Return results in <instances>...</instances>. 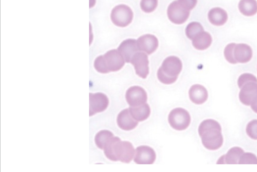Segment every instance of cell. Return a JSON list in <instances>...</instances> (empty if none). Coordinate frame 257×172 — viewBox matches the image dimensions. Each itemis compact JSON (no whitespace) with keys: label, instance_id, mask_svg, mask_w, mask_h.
<instances>
[{"label":"cell","instance_id":"603a6c76","mask_svg":"<svg viewBox=\"0 0 257 172\" xmlns=\"http://www.w3.org/2000/svg\"><path fill=\"white\" fill-rule=\"evenodd\" d=\"M113 136L112 133L107 130H103L97 133L95 137V142L97 147L103 150L106 143Z\"/></svg>","mask_w":257,"mask_h":172},{"label":"cell","instance_id":"ac0fdd59","mask_svg":"<svg viewBox=\"0 0 257 172\" xmlns=\"http://www.w3.org/2000/svg\"><path fill=\"white\" fill-rule=\"evenodd\" d=\"M244 153V150L238 147H235L230 149L226 155L220 158L217 164L238 165V162L242 155Z\"/></svg>","mask_w":257,"mask_h":172},{"label":"cell","instance_id":"3957f363","mask_svg":"<svg viewBox=\"0 0 257 172\" xmlns=\"http://www.w3.org/2000/svg\"><path fill=\"white\" fill-rule=\"evenodd\" d=\"M125 59L117 50H112L97 57L94 61L95 70L101 73L117 72L125 64Z\"/></svg>","mask_w":257,"mask_h":172},{"label":"cell","instance_id":"52a82bcc","mask_svg":"<svg viewBox=\"0 0 257 172\" xmlns=\"http://www.w3.org/2000/svg\"><path fill=\"white\" fill-rule=\"evenodd\" d=\"M168 18L176 24H182L187 21L190 15V11L182 5L178 1L172 2L168 7Z\"/></svg>","mask_w":257,"mask_h":172},{"label":"cell","instance_id":"4316f807","mask_svg":"<svg viewBox=\"0 0 257 172\" xmlns=\"http://www.w3.org/2000/svg\"><path fill=\"white\" fill-rule=\"evenodd\" d=\"M236 44H230L227 46L224 51V55L227 61L231 64H237L234 57V49Z\"/></svg>","mask_w":257,"mask_h":172},{"label":"cell","instance_id":"8992f818","mask_svg":"<svg viewBox=\"0 0 257 172\" xmlns=\"http://www.w3.org/2000/svg\"><path fill=\"white\" fill-rule=\"evenodd\" d=\"M168 121L174 130L183 131L189 126L191 117L187 110L176 108L171 111L168 117Z\"/></svg>","mask_w":257,"mask_h":172},{"label":"cell","instance_id":"83f0119b","mask_svg":"<svg viewBox=\"0 0 257 172\" xmlns=\"http://www.w3.org/2000/svg\"><path fill=\"white\" fill-rule=\"evenodd\" d=\"M251 82L257 83V79L252 74L245 73L239 77L238 84L239 88L241 89L244 85Z\"/></svg>","mask_w":257,"mask_h":172},{"label":"cell","instance_id":"ffe728a7","mask_svg":"<svg viewBox=\"0 0 257 172\" xmlns=\"http://www.w3.org/2000/svg\"><path fill=\"white\" fill-rule=\"evenodd\" d=\"M193 46L198 50H205L208 49L212 44V38L210 34L203 31L198 34L192 40Z\"/></svg>","mask_w":257,"mask_h":172},{"label":"cell","instance_id":"8fae6325","mask_svg":"<svg viewBox=\"0 0 257 172\" xmlns=\"http://www.w3.org/2000/svg\"><path fill=\"white\" fill-rule=\"evenodd\" d=\"M156 159L155 151L148 146H140L136 150L134 161L137 165H153Z\"/></svg>","mask_w":257,"mask_h":172},{"label":"cell","instance_id":"d6986e66","mask_svg":"<svg viewBox=\"0 0 257 172\" xmlns=\"http://www.w3.org/2000/svg\"><path fill=\"white\" fill-rule=\"evenodd\" d=\"M208 19L210 22L214 25H223L228 20V14L223 8L215 7L209 11Z\"/></svg>","mask_w":257,"mask_h":172},{"label":"cell","instance_id":"277c9868","mask_svg":"<svg viewBox=\"0 0 257 172\" xmlns=\"http://www.w3.org/2000/svg\"><path fill=\"white\" fill-rule=\"evenodd\" d=\"M182 68V64L179 58L175 56L168 57L158 71V78L165 84H171L178 79Z\"/></svg>","mask_w":257,"mask_h":172},{"label":"cell","instance_id":"484cf974","mask_svg":"<svg viewBox=\"0 0 257 172\" xmlns=\"http://www.w3.org/2000/svg\"><path fill=\"white\" fill-rule=\"evenodd\" d=\"M238 165H257V158L253 153H244L239 161Z\"/></svg>","mask_w":257,"mask_h":172},{"label":"cell","instance_id":"7a4b0ae2","mask_svg":"<svg viewBox=\"0 0 257 172\" xmlns=\"http://www.w3.org/2000/svg\"><path fill=\"white\" fill-rule=\"evenodd\" d=\"M221 131L220 125L215 120L209 119L203 121L198 132L204 147L209 150H216L221 148L224 143Z\"/></svg>","mask_w":257,"mask_h":172},{"label":"cell","instance_id":"6da1fadb","mask_svg":"<svg viewBox=\"0 0 257 172\" xmlns=\"http://www.w3.org/2000/svg\"><path fill=\"white\" fill-rule=\"evenodd\" d=\"M105 156L112 161L129 163L134 158L136 151L128 141H121L118 137H113L104 147Z\"/></svg>","mask_w":257,"mask_h":172},{"label":"cell","instance_id":"5b68a950","mask_svg":"<svg viewBox=\"0 0 257 172\" xmlns=\"http://www.w3.org/2000/svg\"><path fill=\"white\" fill-rule=\"evenodd\" d=\"M134 18V13L131 8L125 4H120L114 7L111 14V19L117 27H127Z\"/></svg>","mask_w":257,"mask_h":172},{"label":"cell","instance_id":"30bf717a","mask_svg":"<svg viewBox=\"0 0 257 172\" xmlns=\"http://www.w3.org/2000/svg\"><path fill=\"white\" fill-rule=\"evenodd\" d=\"M89 114L92 116L97 113H101L107 108L109 101L108 97L101 93L89 94Z\"/></svg>","mask_w":257,"mask_h":172},{"label":"cell","instance_id":"f1b7e54d","mask_svg":"<svg viewBox=\"0 0 257 172\" xmlns=\"http://www.w3.org/2000/svg\"><path fill=\"white\" fill-rule=\"evenodd\" d=\"M246 132L251 139L257 140V119H254L248 124Z\"/></svg>","mask_w":257,"mask_h":172},{"label":"cell","instance_id":"2e32d148","mask_svg":"<svg viewBox=\"0 0 257 172\" xmlns=\"http://www.w3.org/2000/svg\"><path fill=\"white\" fill-rule=\"evenodd\" d=\"M190 100L196 105H202L207 101L208 93L203 86L195 84L191 87L189 92Z\"/></svg>","mask_w":257,"mask_h":172},{"label":"cell","instance_id":"5bb4252c","mask_svg":"<svg viewBox=\"0 0 257 172\" xmlns=\"http://www.w3.org/2000/svg\"><path fill=\"white\" fill-rule=\"evenodd\" d=\"M257 96V83L251 82L244 85L239 93V99L244 105L249 106Z\"/></svg>","mask_w":257,"mask_h":172},{"label":"cell","instance_id":"f546056e","mask_svg":"<svg viewBox=\"0 0 257 172\" xmlns=\"http://www.w3.org/2000/svg\"><path fill=\"white\" fill-rule=\"evenodd\" d=\"M177 1L189 11L192 10L197 4V0H177Z\"/></svg>","mask_w":257,"mask_h":172},{"label":"cell","instance_id":"7c38bea8","mask_svg":"<svg viewBox=\"0 0 257 172\" xmlns=\"http://www.w3.org/2000/svg\"><path fill=\"white\" fill-rule=\"evenodd\" d=\"M137 44L139 51L144 52L148 55L155 53L159 46V41L157 37L149 34L139 38Z\"/></svg>","mask_w":257,"mask_h":172},{"label":"cell","instance_id":"ba28073f","mask_svg":"<svg viewBox=\"0 0 257 172\" xmlns=\"http://www.w3.org/2000/svg\"><path fill=\"white\" fill-rule=\"evenodd\" d=\"M126 98L131 107H135L145 104L148 96L147 92L143 88L134 86L127 90Z\"/></svg>","mask_w":257,"mask_h":172},{"label":"cell","instance_id":"4dcf8cb0","mask_svg":"<svg viewBox=\"0 0 257 172\" xmlns=\"http://www.w3.org/2000/svg\"><path fill=\"white\" fill-rule=\"evenodd\" d=\"M251 106L252 110L255 113L257 114V96L253 100Z\"/></svg>","mask_w":257,"mask_h":172},{"label":"cell","instance_id":"9a60e30c","mask_svg":"<svg viewBox=\"0 0 257 172\" xmlns=\"http://www.w3.org/2000/svg\"><path fill=\"white\" fill-rule=\"evenodd\" d=\"M117 123L122 130L131 131L134 130L138 124V121L132 117L129 109H125L121 112L117 117Z\"/></svg>","mask_w":257,"mask_h":172},{"label":"cell","instance_id":"7402d4cb","mask_svg":"<svg viewBox=\"0 0 257 172\" xmlns=\"http://www.w3.org/2000/svg\"><path fill=\"white\" fill-rule=\"evenodd\" d=\"M238 7L239 11L247 16H253L257 13L256 0H241Z\"/></svg>","mask_w":257,"mask_h":172},{"label":"cell","instance_id":"e0dca14e","mask_svg":"<svg viewBox=\"0 0 257 172\" xmlns=\"http://www.w3.org/2000/svg\"><path fill=\"white\" fill-rule=\"evenodd\" d=\"M234 57L237 63H247L253 57V50L250 46L246 44L236 45Z\"/></svg>","mask_w":257,"mask_h":172},{"label":"cell","instance_id":"cb8c5ba5","mask_svg":"<svg viewBox=\"0 0 257 172\" xmlns=\"http://www.w3.org/2000/svg\"><path fill=\"white\" fill-rule=\"evenodd\" d=\"M203 31H204V29L202 26L197 22H193L189 23L185 29L186 36L191 40Z\"/></svg>","mask_w":257,"mask_h":172},{"label":"cell","instance_id":"4fadbf2b","mask_svg":"<svg viewBox=\"0 0 257 172\" xmlns=\"http://www.w3.org/2000/svg\"><path fill=\"white\" fill-rule=\"evenodd\" d=\"M118 50L125 58L127 63H130L133 57L140 52L137 40L130 39L123 41L119 47Z\"/></svg>","mask_w":257,"mask_h":172},{"label":"cell","instance_id":"9c48e42d","mask_svg":"<svg viewBox=\"0 0 257 172\" xmlns=\"http://www.w3.org/2000/svg\"><path fill=\"white\" fill-rule=\"evenodd\" d=\"M134 66L136 74L143 79H146L149 73V60L144 52H138L133 57L131 62Z\"/></svg>","mask_w":257,"mask_h":172},{"label":"cell","instance_id":"d4e9b609","mask_svg":"<svg viewBox=\"0 0 257 172\" xmlns=\"http://www.w3.org/2000/svg\"><path fill=\"white\" fill-rule=\"evenodd\" d=\"M158 4V0H141L140 2L141 10L147 13L154 12Z\"/></svg>","mask_w":257,"mask_h":172},{"label":"cell","instance_id":"44dd1931","mask_svg":"<svg viewBox=\"0 0 257 172\" xmlns=\"http://www.w3.org/2000/svg\"><path fill=\"white\" fill-rule=\"evenodd\" d=\"M129 109L132 117L138 122L145 121L151 114L150 108L147 103L138 107H130Z\"/></svg>","mask_w":257,"mask_h":172}]
</instances>
